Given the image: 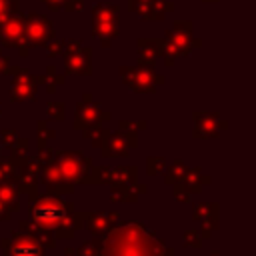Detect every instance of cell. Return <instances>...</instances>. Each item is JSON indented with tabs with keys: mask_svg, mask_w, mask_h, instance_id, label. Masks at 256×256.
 <instances>
[{
	"mask_svg": "<svg viewBox=\"0 0 256 256\" xmlns=\"http://www.w3.org/2000/svg\"><path fill=\"white\" fill-rule=\"evenodd\" d=\"M102 256H174V250L146 224L116 220L102 234Z\"/></svg>",
	"mask_w": 256,
	"mask_h": 256,
	"instance_id": "obj_1",
	"label": "cell"
},
{
	"mask_svg": "<svg viewBox=\"0 0 256 256\" xmlns=\"http://www.w3.org/2000/svg\"><path fill=\"white\" fill-rule=\"evenodd\" d=\"M54 160L60 168V174L66 182L72 184H100L96 166L90 156L82 154L80 150H56Z\"/></svg>",
	"mask_w": 256,
	"mask_h": 256,
	"instance_id": "obj_2",
	"label": "cell"
},
{
	"mask_svg": "<svg viewBox=\"0 0 256 256\" xmlns=\"http://www.w3.org/2000/svg\"><path fill=\"white\" fill-rule=\"evenodd\" d=\"M192 30H194V24L190 20H178V22H174V26L170 30H166V34L162 38V48H160L164 66H168V68L174 66L176 58L188 56L192 48L202 46V42L198 38H192Z\"/></svg>",
	"mask_w": 256,
	"mask_h": 256,
	"instance_id": "obj_3",
	"label": "cell"
},
{
	"mask_svg": "<svg viewBox=\"0 0 256 256\" xmlns=\"http://www.w3.org/2000/svg\"><path fill=\"white\" fill-rule=\"evenodd\" d=\"M74 208L72 202H64L56 194H38V198L30 200L28 204V218L48 230H54Z\"/></svg>",
	"mask_w": 256,
	"mask_h": 256,
	"instance_id": "obj_4",
	"label": "cell"
},
{
	"mask_svg": "<svg viewBox=\"0 0 256 256\" xmlns=\"http://www.w3.org/2000/svg\"><path fill=\"white\" fill-rule=\"evenodd\" d=\"M92 36L100 40L102 48H108L120 34V12L116 4L98 2L92 8Z\"/></svg>",
	"mask_w": 256,
	"mask_h": 256,
	"instance_id": "obj_5",
	"label": "cell"
},
{
	"mask_svg": "<svg viewBox=\"0 0 256 256\" xmlns=\"http://www.w3.org/2000/svg\"><path fill=\"white\" fill-rule=\"evenodd\" d=\"M120 78L122 82L136 94H152L158 86L166 82L162 74H156L154 68L148 66H120Z\"/></svg>",
	"mask_w": 256,
	"mask_h": 256,
	"instance_id": "obj_6",
	"label": "cell"
},
{
	"mask_svg": "<svg viewBox=\"0 0 256 256\" xmlns=\"http://www.w3.org/2000/svg\"><path fill=\"white\" fill-rule=\"evenodd\" d=\"M0 44L4 48H18L22 58L30 54V46L26 44L24 36V14L20 8L12 10L0 24Z\"/></svg>",
	"mask_w": 256,
	"mask_h": 256,
	"instance_id": "obj_7",
	"label": "cell"
},
{
	"mask_svg": "<svg viewBox=\"0 0 256 256\" xmlns=\"http://www.w3.org/2000/svg\"><path fill=\"white\" fill-rule=\"evenodd\" d=\"M64 72L66 74H80L90 76L92 74V48L82 46L80 40L70 38L64 42Z\"/></svg>",
	"mask_w": 256,
	"mask_h": 256,
	"instance_id": "obj_8",
	"label": "cell"
},
{
	"mask_svg": "<svg viewBox=\"0 0 256 256\" xmlns=\"http://www.w3.org/2000/svg\"><path fill=\"white\" fill-rule=\"evenodd\" d=\"M0 248L4 256H44L46 250L36 236L22 230H12L10 238H2Z\"/></svg>",
	"mask_w": 256,
	"mask_h": 256,
	"instance_id": "obj_9",
	"label": "cell"
},
{
	"mask_svg": "<svg viewBox=\"0 0 256 256\" xmlns=\"http://www.w3.org/2000/svg\"><path fill=\"white\" fill-rule=\"evenodd\" d=\"M24 36L30 48H38V46H46L52 38H56V32L46 16L38 12H30L24 14Z\"/></svg>",
	"mask_w": 256,
	"mask_h": 256,
	"instance_id": "obj_10",
	"label": "cell"
},
{
	"mask_svg": "<svg viewBox=\"0 0 256 256\" xmlns=\"http://www.w3.org/2000/svg\"><path fill=\"white\" fill-rule=\"evenodd\" d=\"M4 74L12 76L10 82V102H24V100H36V92H38V84L34 80V74H30L26 68H14L8 66Z\"/></svg>",
	"mask_w": 256,
	"mask_h": 256,
	"instance_id": "obj_11",
	"label": "cell"
},
{
	"mask_svg": "<svg viewBox=\"0 0 256 256\" xmlns=\"http://www.w3.org/2000/svg\"><path fill=\"white\" fill-rule=\"evenodd\" d=\"M112 114L108 110H102L98 102H94L90 92L82 94V100L76 104V112H74V130H82L86 126L92 124H102L106 120H110Z\"/></svg>",
	"mask_w": 256,
	"mask_h": 256,
	"instance_id": "obj_12",
	"label": "cell"
},
{
	"mask_svg": "<svg viewBox=\"0 0 256 256\" xmlns=\"http://www.w3.org/2000/svg\"><path fill=\"white\" fill-rule=\"evenodd\" d=\"M138 146V136L134 130H116L110 132L108 140L100 146L102 158H126L132 148Z\"/></svg>",
	"mask_w": 256,
	"mask_h": 256,
	"instance_id": "obj_13",
	"label": "cell"
},
{
	"mask_svg": "<svg viewBox=\"0 0 256 256\" xmlns=\"http://www.w3.org/2000/svg\"><path fill=\"white\" fill-rule=\"evenodd\" d=\"M194 116V132L192 136L198 138V140H208V138H218L222 130H228V120H222L220 118V112H204V110H198L192 114Z\"/></svg>",
	"mask_w": 256,
	"mask_h": 256,
	"instance_id": "obj_14",
	"label": "cell"
},
{
	"mask_svg": "<svg viewBox=\"0 0 256 256\" xmlns=\"http://www.w3.org/2000/svg\"><path fill=\"white\" fill-rule=\"evenodd\" d=\"M38 172H40V164L32 158H28V162L20 168H14V184L18 188L20 194H26L28 200L38 198Z\"/></svg>",
	"mask_w": 256,
	"mask_h": 256,
	"instance_id": "obj_15",
	"label": "cell"
},
{
	"mask_svg": "<svg viewBox=\"0 0 256 256\" xmlns=\"http://www.w3.org/2000/svg\"><path fill=\"white\" fill-rule=\"evenodd\" d=\"M38 182H42L48 190V194H74V186L72 182H66L60 174V168L56 164V160H50L46 164L40 166V172H38Z\"/></svg>",
	"mask_w": 256,
	"mask_h": 256,
	"instance_id": "obj_16",
	"label": "cell"
},
{
	"mask_svg": "<svg viewBox=\"0 0 256 256\" xmlns=\"http://www.w3.org/2000/svg\"><path fill=\"white\" fill-rule=\"evenodd\" d=\"M118 218H120V214L116 210H110V212H88L86 210L84 228H88L94 236H102Z\"/></svg>",
	"mask_w": 256,
	"mask_h": 256,
	"instance_id": "obj_17",
	"label": "cell"
},
{
	"mask_svg": "<svg viewBox=\"0 0 256 256\" xmlns=\"http://www.w3.org/2000/svg\"><path fill=\"white\" fill-rule=\"evenodd\" d=\"M160 48H162V40H158V38H140L136 42L138 66L154 68L156 60L160 58Z\"/></svg>",
	"mask_w": 256,
	"mask_h": 256,
	"instance_id": "obj_18",
	"label": "cell"
},
{
	"mask_svg": "<svg viewBox=\"0 0 256 256\" xmlns=\"http://www.w3.org/2000/svg\"><path fill=\"white\" fill-rule=\"evenodd\" d=\"M148 190L146 184H140L138 180L132 184H110V200L112 202H136L140 194Z\"/></svg>",
	"mask_w": 256,
	"mask_h": 256,
	"instance_id": "obj_19",
	"label": "cell"
},
{
	"mask_svg": "<svg viewBox=\"0 0 256 256\" xmlns=\"http://www.w3.org/2000/svg\"><path fill=\"white\" fill-rule=\"evenodd\" d=\"M18 230H22V232H28V234H32V236H36L38 238V242L44 246V248H56V238H54V234H52V230H48V228H42V226H38V224H34V222H30V220H20L18 222Z\"/></svg>",
	"mask_w": 256,
	"mask_h": 256,
	"instance_id": "obj_20",
	"label": "cell"
},
{
	"mask_svg": "<svg viewBox=\"0 0 256 256\" xmlns=\"http://www.w3.org/2000/svg\"><path fill=\"white\" fill-rule=\"evenodd\" d=\"M182 180H184V184L188 186V190H190L192 194H200L202 186H208V184L212 182V178H210L208 174H204L200 166H192V168H188Z\"/></svg>",
	"mask_w": 256,
	"mask_h": 256,
	"instance_id": "obj_21",
	"label": "cell"
},
{
	"mask_svg": "<svg viewBox=\"0 0 256 256\" xmlns=\"http://www.w3.org/2000/svg\"><path fill=\"white\" fill-rule=\"evenodd\" d=\"M138 180V166H114L110 168V184H132Z\"/></svg>",
	"mask_w": 256,
	"mask_h": 256,
	"instance_id": "obj_22",
	"label": "cell"
},
{
	"mask_svg": "<svg viewBox=\"0 0 256 256\" xmlns=\"http://www.w3.org/2000/svg\"><path fill=\"white\" fill-rule=\"evenodd\" d=\"M18 196H20V192H18V188H16L14 182H0V200L4 204H8V208L12 210V214L20 210Z\"/></svg>",
	"mask_w": 256,
	"mask_h": 256,
	"instance_id": "obj_23",
	"label": "cell"
},
{
	"mask_svg": "<svg viewBox=\"0 0 256 256\" xmlns=\"http://www.w3.org/2000/svg\"><path fill=\"white\" fill-rule=\"evenodd\" d=\"M56 138V130L48 126V120H38L36 122V146L38 150L46 148L50 140Z\"/></svg>",
	"mask_w": 256,
	"mask_h": 256,
	"instance_id": "obj_24",
	"label": "cell"
},
{
	"mask_svg": "<svg viewBox=\"0 0 256 256\" xmlns=\"http://www.w3.org/2000/svg\"><path fill=\"white\" fill-rule=\"evenodd\" d=\"M172 10H174V4H172L170 0H152L148 20H150V22L164 20V18H166V14H170Z\"/></svg>",
	"mask_w": 256,
	"mask_h": 256,
	"instance_id": "obj_25",
	"label": "cell"
},
{
	"mask_svg": "<svg viewBox=\"0 0 256 256\" xmlns=\"http://www.w3.org/2000/svg\"><path fill=\"white\" fill-rule=\"evenodd\" d=\"M218 212H220V204H218V202H198V204H194L192 218L200 222L202 218H208V216H218Z\"/></svg>",
	"mask_w": 256,
	"mask_h": 256,
	"instance_id": "obj_26",
	"label": "cell"
},
{
	"mask_svg": "<svg viewBox=\"0 0 256 256\" xmlns=\"http://www.w3.org/2000/svg\"><path fill=\"white\" fill-rule=\"evenodd\" d=\"M186 170H188V166H186L182 160H174V162L170 164V168L166 170V174H164V184L172 186L174 182L182 180V178H184V174H186Z\"/></svg>",
	"mask_w": 256,
	"mask_h": 256,
	"instance_id": "obj_27",
	"label": "cell"
},
{
	"mask_svg": "<svg viewBox=\"0 0 256 256\" xmlns=\"http://www.w3.org/2000/svg\"><path fill=\"white\" fill-rule=\"evenodd\" d=\"M200 222H202V226H200V236H202V240H208V238L212 236V232L220 228L218 216H208V218H202Z\"/></svg>",
	"mask_w": 256,
	"mask_h": 256,
	"instance_id": "obj_28",
	"label": "cell"
},
{
	"mask_svg": "<svg viewBox=\"0 0 256 256\" xmlns=\"http://www.w3.org/2000/svg\"><path fill=\"white\" fill-rule=\"evenodd\" d=\"M46 114H48V118H52L56 122H62L66 118V104L64 102H48L46 104Z\"/></svg>",
	"mask_w": 256,
	"mask_h": 256,
	"instance_id": "obj_29",
	"label": "cell"
},
{
	"mask_svg": "<svg viewBox=\"0 0 256 256\" xmlns=\"http://www.w3.org/2000/svg\"><path fill=\"white\" fill-rule=\"evenodd\" d=\"M172 194H174V198H176L178 202H182V204H188V202L192 200V192L188 190V186L184 184V180H178V182L172 184Z\"/></svg>",
	"mask_w": 256,
	"mask_h": 256,
	"instance_id": "obj_30",
	"label": "cell"
},
{
	"mask_svg": "<svg viewBox=\"0 0 256 256\" xmlns=\"http://www.w3.org/2000/svg\"><path fill=\"white\" fill-rule=\"evenodd\" d=\"M164 166H166V162H164L162 156H148V158H146V174H148V176L160 174V172L164 170Z\"/></svg>",
	"mask_w": 256,
	"mask_h": 256,
	"instance_id": "obj_31",
	"label": "cell"
},
{
	"mask_svg": "<svg viewBox=\"0 0 256 256\" xmlns=\"http://www.w3.org/2000/svg\"><path fill=\"white\" fill-rule=\"evenodd\" d=\"M150 4L152 0H128V6L132 12H136L140 18L148 20V14H150Z\"/></svg>",
	"mask_w": 256,
	"mask_h": 256,
	"instance_id": "obj_32",
	"label": "cell"
},
{
	"mask_svg": "<svg viewBox=\"0 0 256 256\" xmlns=\"http://www.w3.org/2000/svg\"><path fill=\"white\" fill-rule=\"evenodd\" d=\"M182 240H184V246L186 248H202V236L198 230H184L182 234Z\"/></svg>",
	"mask_w": 256,
	"mask_h": 256,
	"instance_id": "obj_33",
	"label": "cell"
},
{
	"mask_svg": "<svg viewBox=\"0 0 256 256\" xmlns=\"http://www.w3.org/2000/svg\"><path fill=\"white\" fill-rule=\"evenodd\" d=\"M146 126H148L146 120H120L118 122L120 130H134V132H138V130H146Z\"/></svg>",
	"mask_w": 256,
	"mask_h": 256,
	"instance_id": "obj_34",
	"label": "cell"
},
{
	"mask_svg": "<svg viewBox=\"0 0 256 256\" xmlns=\"http://www.w3.org/2000/svg\"><path fill=\"white\" fill-rule=\"evenodd\" d=\"M18 8H20V0H0V24L12 10H18Z\"/></svg>",
	"mask_w": 256,
	"mask_h": 256,
	"instance_id": "obj_35",
	"label": "cell"
},
{
	"mask_svg": "<svg viewBox=\"0 0 256 256\" xmlns=\"http://www.w3.org/2000/svg\"><path fill=\"white\" fill-rule=\"evenodd\" d=\"M18 138H20V134H18L14 128H8V130H2V132H0V142H2L6 148H10Z\"/></svg>",
	"mask_w": 256,
	"mask_h": 256,
	"instance_id": "obj_36",
	"label": "cell"
},
{
	"mask_svg": "<svg viewBox=\"0 0 256 256\" xmlns=\"http://www.w3.org/2000/svg\"><path fill=\"white\" fill-rule=\"evenodd\" d=\"M0 182H14V168L6 160H0Z\"/></svg>",
	"mask_w": 256,
	"mask_h": 256,
	"instance_id": "obj_37",
	"label": "cell"
},
{
	"mask_svg": "<svg viewBox=\"0 0 256 256\" xmlns=\"http://www.w3.org/2000/svg\"><path fill=\"white\" fill-rule=\"evenodd\" d=\"M46 52H48V56L50 58H54V56H60L62 52H64V42L62 40H50L48 44H46Z\"/></svg>",
	"mask_w": 256,
	"mask_h": 256,
	"instance_id": "obj_38",
	"label": "cell"
},
{
	"mask_svg": "<svg viewBox=\"0 0 256 256\" xmlns=\"http://www.w3.org/2000/svg\"><path fill=\"white\" fill-rule=\"evenodd\" d=\"M82 6H84V0H66L62 8L66 12H78V10H82Z\"/></svg>",
	"mask_w": 256,
	"mask_h": 256,
	"instance_id": "obj_39",
	"label": "cell"
},
{
	"mask_svg": "<svg viewBox=\"0 0 256 256\" xmlns=\"http://www.w3.org/2000/svg\"><path fill=\"white\" fill-rule=\"evenodd\" d=\"M10 218H12V210L8 208V204L0 200V222H8Z\"/></svg>",
	"mask_w": 256,
	"mask_h": 256,
	"instance_id": "obj_40",
	"label": "cell"
},
{
	"mask_svg": "<svg viewBox=\"0 0 256 256\" xmlns=\"http://www.w3.org/2000/svg\"><path fill=\"white\" fill-rule=\"evenodd\" d=\"M64 2H66V0H42V4H46V6H48L52 12H58V10H62Z\"/></svg>",
	"mask_w": 256,
	"mask_h": 256,
	"instance_id": "obj_41",
	"label": "cell"
},
{
	"mask_svg": "<svg viewBox=\"0 0 256 256\" xmlns=\"http://www.w3.org/2000/svg\"><path fill=\"white\" fill-rule=\"evenodd\" d=\"M8 66H10V58H8V56H4V54H2V50H0V74H4Z\"/></svg>",
	"mask_w": 256,
	"mask_h": 256,
	"instance_id": "obj_42",
	"label": "cell"
},
{
	"mask_svg": "<svg viewBox=\"0 0 256 256\" xmlns=\"http://www.w3.org/2000/svg\"><path fill=\"white\" fill-rule=\"evenodd\" d=\"M64 256H80V254H78V250H76V248L68 246V248H64Z\"/></svg>",
	"mask_w": 256,
	"mask_h": 256,
	"instance_id": "obj_43",
	"label": "cell"
},
{
	"mask_svg": "<svg viewBox=\"0 0 256 256\" xmlns=\"http://www.w3.org/2000/svg\"><path fill=\"white\" fill-rule=\"evenodd\" d=\"M208 256H222V254H220V250H212Z\"/></svg>",
	"mask_w": 256,
	"mask_h": 256,
	"instance_id": "obj_44",
	"label": "cell"
},
{
	"mask_svg": "<svg viewBox=\"0 0 256 256\" xmlns=\"http://www.w3.org/2000/svg\"><path fill=\"white\" fill-rule=\"evenodd\" d=\"M204 4H214V2H218V0H202Z\"/></svg>",
	"mask_w": 256,
	"mask_h": 256,
	"instance_id": "obj_45",
	"label": "cell"
},
{
	"mask_svg": "<svg viewBox=\"0 0 256 256\" xmlns=\"http://www.w3.org/2000/svg\"><path fill=\"white\" fill-rule=\"evenodd\" d=\"M0 118H2V106H0Z\"/></svg>",
	"mask_w": 256,
	"mask_h": 256,
	"instance_id": "obj_46",
	"label": "cell"
},
{
	"mask_svg": "<svg viewBox=\"0 0 256 256\" xmlns=\"http://www.w3.org/2000/svg\"><path fill=\"white\" fill-rule=\"evenodd\" d=\"M0 160H2V150H0Z\"/></svg>",
	"mask_w": 256,
	"mask_h": 256,
	"instance_id": "obj_47",
	"label": "cell"
},
{
	"mask_svg": "<svg viewBox=\"0 0 256 256\" xmlns=\"http://www.w3.org/2000/svg\"><path fill=\"white\" fill-rule=\"evenodd\" d=\"M98 256H102V254H98Z\"/></svg>",
	"mask_w": 256,
	"mask_h": 256,
	"instance_id": "obj_48",
	"label": "cell"
}]
</instances>
